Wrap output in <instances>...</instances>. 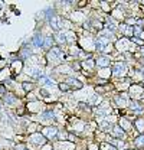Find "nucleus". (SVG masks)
<instances>
[{
    "mask_svg": "<svg viewBox=\"0 0 144 150\" xmlns=\"http://www.w3.org/2000/svg\"><path fill=\"white\" fill-rule=\"evenodd\" d=\"M49 58L54 59V61H61V59H64V54L59 48H52L51 52H49Z\"/></svg>",
    "mask_w": 144,
    "mask_h": 150,
    "instance_id": "f257e3e1",
    "label": "nucleus"
},
{
    "mask_svg": "<svg viewBox=\"0 0 144 150\" xmlns=\"http://www.w3.org/2000/svg\"><path fill=\"white\" fill-rule=\"evenodd\" d=\"M112 72H114V75H115V76H121V75H124V72H126V65H124L123 62L115 64V65H114Z\"/></svg>",
    "mask_w": 144,
    "mask_h": 150,
    "instance_id": "f03ea898",
    "label": "nucleus"
},
{
    "mask_svg": "<svg viewBox=\"0 0 144 150\" xmlns=\"http://www.w3.org/2000/svg\"><path fill=\"white\" fill-rule=\"evenodd\" d=\"M108 43H109V39H107L105 36H100L98 40H97V48H98L100 51H104V48L107 46Z\"/></svg>",
    "mask_w": 144,
    "mask_h": 150,
    "instance_id": "7ed1b4c3",
    "label": "nucleus"
},
{
    "mask_svg": "<svg viewBox=\"0 0 144 150\" xmlns=\"http://www.w3.org/2000/svg\"><path fill=\"white\" fill-rule=\"evenodd\" d=\"M32 43H33V46L35 48H40V46H43V36L40 35V33H36L33 39H32Z\"/></svg>",
    "mask_w": 144,
    "mask_h": 150,
    "instance_id": "20e7f679",
    "label": "nucleus"
},
{
    "mask_svg": "<svg viewBox=\"0 0 144 150\" xmlns=\"http://www.w3.org/2000/svg\"><path fill=\"white\" fill-rule=\"evenodd\" d=\"M51 26H52V29H55V30H61V28H62L61 19L58 18V16H55V18H51Z\"/></svg>",
    "mask_w": 144,
    "mask_h": 150,
    "instance_id": "39448f33",
    "label": "nucleus"
},
{
    "mask_svg": "<svg viewBox=\"0 0 144 150\" xmlns=\"http://www.w3.org/2000/svg\"><path fill=\"white\" fill-rule=\"evenodd\" d=\"M97 65H98V67H108V65H109V58H107V56H101V58H98Z\"/></svg>",
    "mask_w": 144,
    "mask_h": 150,
    "instance_id": "423d86ee",
    "label": "nucleus"
},
{
    "mask_svg": "<svg viewBox=\"0 0 144 150\" xmlns=\"http://www.w3.org/2000/svg\"><path fill=\"white\" fill-rule=\"evenodd\" d=\"M56 133H58V131H56L55 127H46V129L43 130V134H46L48 137H55V136H56Z\"/></svg>",
    "mask_w": 144,
    "mask_h": 150,
    "instance_id": "0eeeda50",
    "label": "nucleus"
},
{
    "mask_svg": "<svg viewBox=\"0 0 144 150\" xmlns=\"http://www.w3.org/2000/svg\"><path fill=\"white\" fill-rule=\"evenodd\" d=\"M6 103H7L9 105H15V104H18L16 97H15V95H12V94H6Z\"/></svg>",
    "mask_w": 144,
    "mask_h": 150,
    "instance_id": "6e6552de",
    "label": "nucleus"
},
{
    "mask_svg": "<svg viewBox=\"0 0 144 150\" xmlns=\"http://www.w3.org/2000/svg\"><path fill=\"white\" fill-rule=\"evenodd\" d=\"M39 82H40L42 85H51V87H54V85H55V82L51 79V78H48V76L40 78V79H39Z\"/></svg>",
    "mask_w": 144,
    "mask_h": 150,
    "instance_id": "1a4fd4ad",
    "label": "nucleus"
},
{
    "mask_svg": "<svg viewBox=\"0 0 144 150\" xmlns=\"http://www.w3.org/2000/svg\"><path fill=\"white\" fill-rule=\"evenodd\" d=\"M28 72L32 75V76H35V78H37V76H40V75H42V71H40V68H37V67L32 68V69H29Z\"/></svg>",
    "mask_w": 144,
    "mask_h": 150,
    "instance_id": "9d476101",
    "label": "nucleus"
},
{
    "mask_svg": "<svg viewBox=\"0 0 144 150\" xmlns=\"http://www.w3.org/2000/svg\"><path fill=\"white\" fill-rule=\"evenodd\" d=\"M107 28L109 29V30H115V29H117V23H115L112 19H108L107 20Z\"/></svg>",
    "mask_w": 144,
    "mask_h": 150,
    "instance_id": "9b49d317",
    "label": "nucleus"
},
{
    "mask_svg": "<svg viewBox=\"0 0 144 150\" xmlns=\"http://www.w3.org/2000/svg\"><path fill=\"white\" fill-rule=\"evenodd\" d=\"M56 40H58L59 43H64V42H66L65 33H62V32H58V33H56Z\"/></svg>",
    "mask_w": 144,
    "mask_h": 150,
    "instance_id": "f8f14e48",
    "label": "nucleus"
},
{
    "mask_svg": "<svg viewBox=\"0 0 144 150\" xmlns=\"http://www.w3.org/2000/svg\"><path fill=\"white\" fill-rule=\"evenodd\" d=\"M51 45H52V38L51 36L43 38V46L45 48H51Z\"/></svg>",
    "mask_w": 144,
    "mask_h": 150,
    "instance_id": "ddd939ff",
    "label": "nucleus"
},
{
    "mask_svg": "<svg viewBox=\"0 0 144 150\" xmlns=\"http://www.w3.org/2000/svg\"><path fill=\"white\" fill-rule=\"evenodd\" d=\"M68 84L75 85V87H78V88H81V87H82V84H81L79 81H76V79H72V78H68Z\"/></svg>",
    "mask_w": 144,
    "mask_h": 150,
    "instance_id": "4468645a",
    "label": "nucleus"
},
{
    "mask_svg": "<svg viewBox=\"0 0 144 150\" xmlns=\"http://www.w3.org/2000/svg\"><path fill=\"white\" fill-rule=\"evenodd\" d=\"M114 136H117V137H121V136H124V131L121 130L118 126H115V127H114Z\"/></svg>",
    "mask_w": 144,
    "mask_h": 150,
    "instance_id": "2eb2a0df",
    "label": "nucleus"
},
{
    "mask_svg": "<svg viewBox=\"0 0 144 150\" xmlns=\"http://www.w3.org/2000/svg\"><path fill=\"white\" fill-rule=\"evenodd\" d=\"M131 108L134 110V112H141V107H140L136 101H133V103H131Z\"/></svg>",
    "mask_w": 144,
    "mask_h": 150,
    "instance_id": "dca6fc26",
    "label": "nucleus"
},
{
    "mask_svg": "<svg viewBox=\"0 0 144 150\" xmlns=\"http://www.w3.org/2000/svg\"><path fill=\"white\" fill-rule=\"evenodd\" d=\"M54 112L52 111H46V112H43L42 114V118H48V120H54Z\"/></svg>",
    "mask_w": 144,
    "mask_h": 150,
    "instance_id": "f3484780",
    "label": "nucleus"
},
{
    "mask_svg": "<svg viewBox=\"0 0 144 150\" xmlns=\"http://www.w3.org/2000/svg\"><path fill=\"white\" fill-rule=\"evenodd\" d=\"M32 140L36 142V143H39V144H40V143H45V139H43L42 136H32Z\"/></svg>",
    "mask_w": 144,
    "mask_h": 150,
    "instance_id": "a211bd4d",
    "label": "nucleus"
},
{
    "mask_svg": "<svg viewBox=\"0 0 144 150\" xmlns=\"http://www.w3.org/2000/svg\"><path fill=\"white\" fill-rule=\"evenodd\" d=\"M136 144H137V146H144V134L140 136V137L136 140Z\"/></svg>",
    "mask_w": 144,
    "mask_h": 150,
    "instance_id": "6ab92c4d",
    "label": "nucleus"
},
{
    "mask_svg": "<svg viewBox=\"0 0 144 150\" xmlns=\"http://www.w3.org/2000/svg\"><path fill=\"white\" fill-rule=\"evenodd\" d=\"M111 143H114V144H117V147H124V144H123L121 142H115V140H111Z\"/></svg>",
    "mask_w": 144,
    "mask_h": 150,
    "instance_id": "aec40b11",
    "label": "nucleus"
},
{
    "mask_svg": "<svg viewBox=\"0 0 144 150\" xmlns=\"http://www.w3.org/2000/svg\"><path fill=\"white\" fill-rule=\"evenodd\" d=\"M84 65H85V67H88V68H92V67H94V61H88V62H85Z\"/></svg>",
    "mask_w": 144,
    "mask_h": 150,
    "instance_id": "412c9836",
    "label": "nucleus"
},
{
    "mask_svg": "<svg viewBox=\"0 0 144 150\" xmlns=\"http://www.w3.org/2000/svg\"><path fill=\"white\" fill-rule=\"evenodd\" d=\"M68 88H69V87H68V84H61V90H62V91H66Z\"/></svg>",
    "mask_w": 144,
    "mask_h": 150,
    "instance_id": "4be33fe9",
    "label": "nucleus"
},
{
    "mask_svg": "<svg viewBox=\"0 0 144 150\" xmlns=\"http://www.w3.org/2000/svg\"><path fill=\"white\" fill-rule=\"evenodd\" d=\"M23 87H25L26 90H32V84H28V82H25V84H23Z\"/></svg>",
    "mask_w": 144,
    "mask_h": 150,
    "instance_id": "5701e85b",
    "label": "nucleus"
},
{
    "mask_svg": "<svg viewBox=\"0 0 144 150\" xmlns=\"http://www.w3.org/2000/svg\"><path fill=\"white\" fill-rule=\"evenodd\" d=\"M133 40H134L136 43H138V45H141V43H143V40H140V39H137V38H134Z\"/></svg>",
    "mask_w": 144,
    "mask_h": 150,
    "instance_id": "b1692460",
    "label": "nucleus"
},
{
    "mask_svg": "<svg viewBox=\"0 0 144 150\" xmlns=\"http://www.w3.org/2000/svg\"><path fill=\"white\" fill-rule=\"evenodd\" d=\"M141 71H143V74H144V68H143V69H141Z\"/></svg>",
    "mask_w": 144,
    "mask_h": 150,
    "instance_id": "393cba45",
    "label": "nucleus"
},
{
    "mask_svg": "<svg viewBox=\"0 0 144 150\" xmlns=\"http://www.w3.org/2000/svg\"><path fill=\"white\" fill-rule=\"evenodd\" d=\"M143 54H144V48H143Z\"/></svg>",
    "mask_w": 144,
    "mask_h": 150,
    "instance_id": "a878e982",
    "label": "nucleus"
},
{
    "mask_svg": "<svg viewBox=\"0 0 144 150\" xmlns=\"http://www.w3.org/2000/svg\"><path fill=\"white\" fill-rule=\"evenodd\" d=\"M143 62H144V59H143Z\"/></svg>",
    "mask_w": 144,
    "mask_h": 150,
    "instance_id": "bb28decb",
    "label": "nucleus"
}]
</instances>
